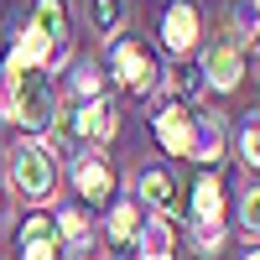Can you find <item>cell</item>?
I'll list each match as a JSON object with an SVG mask.
<instances>
[{
	"mask_svg": "<svg viewBox=\"0 0 260 260\" xmlns=\"http://www.w3.org/2000/svg\"><path fill=\"white\" fill-rule=\"evenodd\" d=\"M0 115L21 120L26 130H47L57 115V94L47 83V68H21L0 78Z\"/></svg>",
	"mask_w": 260,
	"mask_h": 260,
	"instance_id": "cell-1",
	"label": "cell"
},
{
	"mask_svg": "<svg viewBox=\"0 0 260 260\" xmlns=\"http://www.w3.org/2000/svg\"><path fill=\"white\" fill-rule=\"evenodd\" d=\"M11 177H16V192L26 203H47L52 198V187H57V156H52V146H16L11 151Z\"/></svg>",
	"mask_w": 260,
	"mask_h": 260,
	"instance_id": "cell-2",
	"label": "cell"
},
{
	"mask_svg": "<svg viewBox=\"0 0 260 260\" xmlns=\"http://www.w3.org/2000/svg\"><path fill=\"white\" fill-rule=\"evenodd\" d=\"M110 68H115V83H120L125 94H151V89H156V78H161L156 52L141 47L136 37H120L115 47H110Z\"/></svg>",
	"mask_w": 260,
	"mask_h": 260,
	"instance_id": "cell-3",
	"label": "cell"
},
{
	"mask_svg": "<svg viewBox=\"0 0 260 260\" xmlns=\"http://www.w3.org/2000/svg\"><path fill=\"white\" fill-rule=\"evenodd\" d=\"M151 130H156V141L167 156H192V141H198V120H192L177 99H161L156 120H151Z\"/></svg>",
	"mask_w": 260,
	"mask_h": 260,
	"instance_id": "cell-4",
	"label": "cell"
},
{
	"mask_svg": "<svg viewBox=\"0 0 260 260\" xmlns=\"http://www.w3.org/2000/svg\"><path fill=\"white\" fill-rule=\"evenodd\" d=\"M73 187L83 203H110L115 198V167L99 151H73Z\"/></svg>",
	"mask_w": 260,
	"mask_h": 260,
	"instance_id": "cell-5",
	"label": "cell"
},
{
	"mask_svg": "<svg viewBox=\"0 0 260 260\" xmlns=\"http://www.w3.org/2000/svg\"><path fill=\"white\" fill-rule=\"evenodd\" d=\"M161 47L172 57H187L192 47H198V11L187 6V0H172L167 16H161Z\"/></svg>",
	"mask_w": 260,
	"mask_h": 260,
	"instance_id": "cell-6",
	"label": "cell"
},
{
	"mask_svg": "<svg viewBox=\"0 0 260 260\" xmlns=\"http://www.w3.org/2000/svg\"><path fill=\"white\" fill-rule=\"evenodd\" d=\"M21 260H62V240H57V224L47 213H31L21 224Z\"/></svg>",
	"mask_w": 260,
	"mask_h": 260,
	"instance_id": "cell-7",
	"label": "cell"
},
{
	"mask_svg": "<svg viewBox=\"0 0 260 260\" xmlns=\"http://www.w3.org/2000/svg\"><path fill=\"white\" fill-rule=\"evenodd\" d=\"M198 73H203V83H213L219 94H229L234 83H240V73H245V52L234 47V42H219V47L208 52V62H203Z\"/></svg>",
	"mask_w": 260,
	"mask_h": 260,
	"instance_id": "cell-8",
	"label": "cell"
},
{
	"mask_svg": "<svg viewBox=\"0 0 260 260\" xmlns=\"http://www.w3.org/2000/svg\"><path fill=\"white\" fill-rule=\"evenodd\" d=\"M141 198L172 219V213H182V182L172 177L167 167H151V172H141Z\"/></svg>",
	"mask_w": 260,
	"mask_h": 260,
	"instance_id": "cell-9",
	"label": "cell"
},
{
	"mask_svg": "<svg viewBox=\"0 0 260 260\" xmlns=\"http://www.w3.org/2000/svg\"><path fill=\"white\" fill-rule=\"evenodd\" d=\"M187 198H192V219L198 224H219L224 219V182H219V172H203Z\"/></svg>",
	"mask_w": 260,
	"mask_h": 260,
	"instance_id": "cell-10",
	"label": "cell"
},
{
	"mask_svg": "<svg viewBox=\"0 0 260 260\" xmlns=\"http://www.w3.org/2000/svg\"><path fill=\"white\" fill-rule=\"evenodd\" d=\"M31 26L47 42H68V0H37L31 6Z\"/></svg>",
	"mask_w": 260,
	"mask_h": 260,
	"instance_id": "cell-11",
	"label": "cell"
},
{
	"mask_svg": "<svg viewBox=\"0 0 260 260\" xmlns=\"http://www.w3.org/2000/svg\"><path fill=\"white\" fill-rule=\"evenodd\" d=\"M219 156H224V120H219V115H208V120H198V141H192V161L213 167Z\"/></svg>",
	"mask_w": 260,
	"mask_h": 260,
	"instance_id": "cell-12",
	"label": "cell"
},
{
	"mask_svg": "<svg viewBox=\"0 0 260 260\" xmlns=\"http://www.w3.org/2000/svg\"><path fill=\"white\" fill-rule=\"evenodd\" d=\"M136 240H141V260H172V250H177V229L161 219V224H146Z\"/></svg>",
	"mask_w": 260,
	"mask_h": 260,
	"instance_id": "cell-13",
	"label": "cell"
},
{
	"mask_svg": "<svg viewBox=\"0 0 260 260\" xmlns=\"http://www.w3.org/2000/svg\"><path fill=\"white\" fill-rule=\"evenodd\" d=\"M57 240H62V245H68V250L83 260V255H89V245H94V240H89V219H83L78 208H68V213L57 219Z\"/></svg>",
	"mask_w": 260,
	"mask_h": 260,
	"instance_id": "cell-14",
	"label": "cell"
},
{
	"mask_svg": "<svg viewBox=\"0 0 260 260\" xmlns=\"http://www.w3.org/2000/svg\"><path fill=\"white\" fill-rule=\"evenodd\" d=\"M136 234H141V213H136V203H120L115 213H110V240H136Z\"/></svg>",
	"mask_w": 260,
	"mask_h": 260,
	"instance_id": "cell-15",
	"label": "cell"
},
{
	"mask_svg": "<svg viewBox=\"0 0 260 260\" xmlns=\"http://www.w3.org/2000/svg\"><path fill=\"white\" fill-rule=\"evenodd\" d=\"M73 94L78 99H94V94H104V78H99V68H94V62H73Z\"/></svg>",
	"mask_w": 260,
	"mask_h": 260,
	"instance_id": "cell-16",
	"label": "cell"
},
{
	"mask_svg": "<svg viewBox=\"0 0 260 260\" xmlns=\"http://www.w3.org/2000/svg\"><path fill=\"white\" fill-rule=\"evenodd\" d=\"M89 16H94L99 31H115L125 21V0H89Z\"/></svg>",
	"mask_w": 260,
	"mask_h": 260,
	"instance_id": "cell-17",
	"label": "cell"
},
{
	"mask_svg": "<svg viewBox=\"0 0 260 260\" xmlns=\"http://www.w3.org/2000/svg\"><path fill=\"white\" fill-rule=\"evenodd\" d=\"M240 161H245V172H255V161H260V120L255 115L240 125Z\"/></svg>",
	"mask_w": 260,
	"mask_h": 260,
	"instance_id": "cell-18",
	"label": "cell"
},
{
	"mask_svg": "<svg viewBox=\"0 0 260 260\" xmlns=\"http://www.w3.org/2000/svg\"><path fill=\"white\" fill-rule=\"evenodd\" d=\"M198 89H203V73H198V68H177V73H172L167 99H187V94H198Z\"/></svg>",
	"mask_w": 260,
	"mask_h": 260,
	"instance_id": "cell-19",
	"label": "cell"
},
{
	"mask_svg": "<svg viewBox=\"0 0 260 260\" xmlns=\"http://www.w3.org/2000/svg\"><path fill=\"white\" fill-rule=\"evenodd\" d=\"M240 224H245V234L255 240V229H260V192H255V182H250V192L240 198Z\"/></svg>",
	"mask_w": 260,
	"mask_h": 260,
	"instance_id": "cell-20",
	"label": "cell"
},
{
	"mask_svg": "<svg viewBox=\"0 0 260 260\" xmlns=\"http://www.w3.org/2000/svg\"><path fill=\"white\" fill-rule=\"evenodd\" d=\"M192 245H198V255H219V250H224V234H219V224H198Z\"/></svg>",
	"mask_w": 260,
	"mask_h": 260,
	"instance_id": "cell-21",
	"label": "cell"
},
{
	"mask_svg": "<svg viewBox=\"0 0 260 260\" xmlns=\"http://www.w3.org/2000/svg\"><path fill=\"white\" fill-rule=\"evenodd\" d=\"M240 260H260V250H255V245H250V250H245V255H240Z\"/></svg>",
	"mask_w": 260,
	"mask_h": 260,
	"instance_id": "cell-22",
	"label": "cell"
},
{
	"mask_svg": "<svg viewBox=\"0 0 260 260\" xmlns=\"http://www.w3.org/2000/svg\"><path fill=\"white\" fill-rule=\"evenodd\" d=\"M0 203H6V198H0Z\"/></svg>",
	"mask_w": 260,
	"mask_h": 260,
	"instance_id": "cell-23",
	"label": "cell"
}]
</instances>
